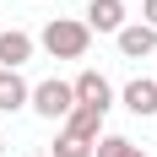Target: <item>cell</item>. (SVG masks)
Here are the masks:
<instances>
[{
  "label": "cell",
  "mask_w": 157,
  "mask_h": 157,
  "mask_svg": "<svg viewBox=\"0 0 157 157\" xmlns=\"http://www.w3.org/2000/svg\"><path fill=\"white\" fill-rule=\"evenodd\" d=\"M87 44H92V27L76 22V16H54V22L44 27V49L54 54V60H81Z\"/></svg>",
  "instance_id": "cell-1"
},
{
  "label": "cell",
  "mask_w": 157,
  "mask_h": 157,
  "mask_svg": "<svg viewBox=\"0 0 157 157\" xmlns=\"http://www.w3.org/2000/svg\"><path fill=\"white\" fill-rule=\"evenodd\" d=\"M33 109L44 114V119H65V114L76 109V92H71V81H38V87H33V98H27Z\"/></svg>",
  "instance_id": "cell-2"
},
{
  "label": "cell",
  "mask_w": 157,
  "mask_h": 157,
  "mask_svg": "<svg viewBox=\"0 0 157 157\" xmlns=\"http://www.w3.org/2000/svg\"><path fill=\"white\" fill-rule=\"evenodd\" d=\"M71 92H76V103L103 109V114H109V103H114V87H109V76H103V71H81V76L71 81Z\"/></svg>",
  "instance_id": "cell-3"
},
{
  "label": "cell",
  "mask_w": 157,
  "mask_h": 157,
  "mask_svg": "<svg viewBox=\"0 0 157 157\" xmlns=\"http://www.w3.org/2000/svg\"><path fill=\"white\" fill-rule=\"evenodd\" d=\"M114 38H119V54H125V60H146L157 49V27H146V22H125Z\"/></svg>",
  "instance_id": "cell-4"
},
{
  "label": "cell",
  "mask_w": 157,
  "mask_h": 157,
  "mask_svg": "<svg viewBox=\"0 0 157 157\" xmlns=\"http://www.w3.org/2000/svg\"><path fill=\"white\" fill-rule=\"evenodd\" d=\"M87 27L92 33H119L125 27V0H87Z\"/></svg>",
  "instance_id": "cell-5"
},
{
  "label": "cell",
  "mask_w": 157,
  "mask_h": 157,
  "mask_svg": "<svg viewBox=\"0 0 157 157\" xmlns=\"http://www.w3.org/2000/svg\"><path fill=\"white\" fill-rule=\"evenodd\" d=\"M33 60V38H27V33H6V27H0V71H22V65H27Z\"/></svg>",
  "instance_id": "cell-6"
},
{
  "label": "cell",
  "mask_w": 157,
  "mask_h": 157,
  "mask_svg": "<svg viewBox=\"0 0 157 157\" xmlns=\"http://www.w3.org/2000/svg\"><path fill=\"white\" fill-rule=\"evenodd\" d=\"M27 98H33V87L22 81V71H0V114L27 109Z\"/></svg>",
  "instance_id": "cell-7"
},
{
  "label": "cell",
  "mask_w": 157,
  "mask_h": 157,
  "mask_svg": "<svg viewBox=\"0 0 157 157\" xmlns=\"http://www.w3.org/2000/svg\"><path fill=\"white\" fill-rule=\"evenodd\" d=\"M65 130H71V136H81V141H98V136H103V109L76 103V109L65 114Z\"/></svg>",
  "instance_id": "cell-8"
},
{
  "label": "cell",
  "mask_w": 157,
  "mask_h": 157,
  "mask_svg": "<svg viewBox=\"0 0 157 157\" xmlns=\"http://www.w3.org/2000/svg\"><path fill=\"white\" fill-rule=\"evenodd\" d=\"M125 109L136 114V119H146V114H157V81L136 76V81L125 87Z\"/></svg>",
  "instance_id": "cell-9"
},
{
  "label": "cell",
  "mask_w": 157,
  "mask_h": 157,
  "mask_svg": "<svg viewBox=\"0 0 157 157\" xmlns=\"http://www.w3.org/2000/svg\"><path fill=\"white\" fill-rule=\"evenodd\" d=\"M54 157H92V141H81V136H71V130H60V136H54Z\"/></svg>",
  "instance_id": "cell-10"
},
{
  "label": "cell",
  "mask_w": 157,
  "mask_h": 157,
  "mask_svg": "<svg viewBox=\"0 0 157 157\" xmlns=\"http://www.w3.org/2000/svg\"><path fill=\"white\" fill-rule=\"evenodd\" d=\"M130 146H136V141H125V136H98V141H92V157H130Z\"/></svg>",
  "instance_id": "cell-11"
},
{
  "label": "cell",
  "mask_w": 157,
  "mask_h": 157,
  "mask_svg": "<svg viewBox=\"0 0 157 157\" xmlns=\"http://www.w3.org/2000/svg\"><path fill=\"white\" fill-rule=\"evenodd\" d=\"M141 22H146V27H157V0H141Z\"/></svg>",
  "instance_id": "cell-12"
},
{
  "label": "cell",
  "mask_w": 157,
  "mask_h": 157,
  "mask_svg": "<svg viewBox=\"0 0 157 157\" xmlns=\"http://www.w3.org/2000/svg\"><path fill=\"white\" fill-rule=\"evenodd\" d=\"M130 157H146V152H141V146H130Z\"/></svg>",
  "instance_id": "cell-13"
},
{
  "label": "cell",
  "mask_w": 157,
  "mask_h": 157,
  "mask_svg": "<svg viewBox=\"0 0 157 157\" xmlns=\"http://www.w3.org/2000/svg\"><path fill=\"white\" fill-rule=\"evenodd\" d=\"M0 152H6V136H0Z\"/></svg>",
  "instance_id": "cell-14"
}]
</instances>
